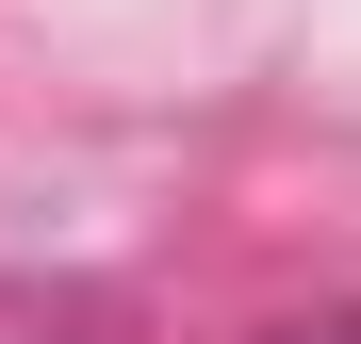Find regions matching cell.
Wrapping results in <instances>:
<instances>
[{"label":"cell","mask_w":361,"mask_h":344,"mask_svg":"<svg viewBox=\"0 0 361 344\" xmlns=\"http://www.w3.org/2000/svg\"><path fill=\"white\" fill-rule=\"evenodd\" d=\"M263 344H361V312H295V328H263Z\"/></svg>","instance_id":"1"}]
</instances>
